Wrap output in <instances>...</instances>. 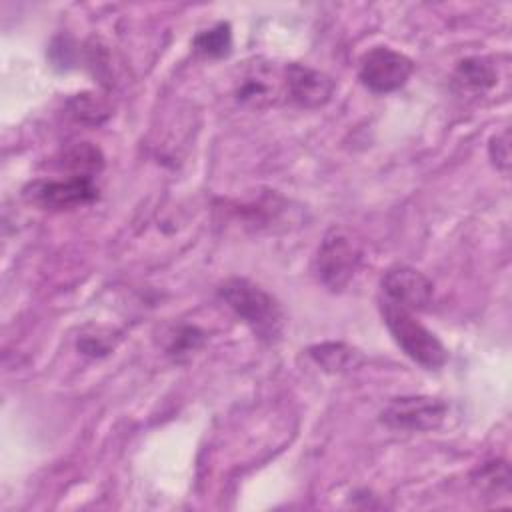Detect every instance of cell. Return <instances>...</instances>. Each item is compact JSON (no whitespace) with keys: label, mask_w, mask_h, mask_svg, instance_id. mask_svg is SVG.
<instances>
[{"label":"cell","mask_w":512,"mask_h":512,"mask_svg":"<svg viewBox=\"0 0 512 512\" xmlns=\"http://www.w3.org/2000/svg\"><path fill=\"white\" fill-rule=\"evenodd\" d=\"M380 286L384 298L400 304L410 312L426 310L434 296L432 280L426 278L416 268L404 264L388 268L380 280Z\"/></svg>","instance_id":"obj_7"},{"label":"cell","mask_w":512,"mask_h":512,"mask_svg":"<svg viewBox=\"0 0 512 512\" xmlns=\"http://www.w3.org/2000/svg\"><path fill=\"white\" fill-rule=\"evenodd\" d=\"M70 110H72V114L78 118V120H82V122H92V124H98V122H102L104 118H106V110H104V106L98 102V100H94L92 96H88V94H78L72 102H70Z\"/></svg>","instance_id":"obj_13"},{"label":"cell","mask_w":512,"mask_h":512,"mask_svg":"<svg viewBox=\"0 0 512 512\" xmlns=\"http://www.w3.org/2000/svg\"><path fill=\"white\" fill-rule=\"evenodd\" d=\"M358 264L360 252L352 238L340 228L328 230L316 256V270L322 284L330 290H342L352 280Z\"/></svg>","instance_id":"obj_3"},{"label":"cell","mask_w":512,"mask_h":512,"mask_svg":"<svg viewBox=\"0 0 512 512\" xmlns=\"http://www.w3.org/2000/svg\"><path fill=\"white\" fill-rule=\"evenodd\" d=\"M26 200L48 210H70L98 198L92 178L68 176L64 180H36L24 188Z\"/></svg>","instance_id":"obj_6"},{"label":"cell","mask_w":512,"mask_h":512,"mask_svg":"<svg viewBox=\"0 0 512 512\" xmlns=\"http://www.w3.org/2000/svg\"><path fill=\"white\" fill-rule=\"evenodd\" d=\"M308 354L326 372H342L356 366L362 360L354 348L342 342H324V344L312 346Z\"/></svg>","instance_id":"obj_9"},{"label":"cell","mask_w":512,"mask_h":512,"mask_svg":"<svg viewBox=\"0 0 512 512\" xmlns=\"http://www.w3.org/2000/svg\"><path fill=\"white\" fill-rule=\"evenodd\" d=\"M380 312L394 342L402 352L426 370H436L446 364L448 350L426 326H422L414 314L400 304L380 298Z\"/></svg>","instance_id":"obj_2"},{"label":"cell","mask_w":512,"mask_h":512,"mask_svg":"<svg viewBox=\"0 0 512 512\" xmlns=\"http://www.w3.org/2000/svg\"><path fill=\"white\" fill-rule=\"evenodd\" d=\"M104 158L102 152L90 142L74 144L62 160V166L70 172V176H86L92 178L96 172L102 170Z\"/></svg>","instance_id":"obj_10"},{"label":"cell","mask_w":512,"mask_h":512,"mask_svg":"<svg viewBox=\"0 0 512 512\" xmlns=\"http://www.w3.org/2000/svg\"><path fill=\"white\" fill-rule=\"evenodd\" d=\"M456 82L474 92H486L496 82V72L486 58H466L456 68Z\"/></svg>","instance_id":"obj_11"},{"label":"cell","mask_w":512,"mask_h":512,"mask_svg":"<svg viewBox=\"0 0 512 512\" xmlns=\"http://www.w3.org/2000/svg\"><path fill=\"white\" fill-rule=\"evenodd\" d=\"M286 96L302 108H320L334 94V80L320 70L304 64H286L284 68Z\"/></svg>","instance_id":"obj_8"},{"label":"cell","mask_w":512,"mask_h":512,"mask_svg":"<svg viewBox=\"0 0 512 512\" xmlns=\"http://www.w3.org/2000/svg\"><path fill=\"white\" fill-rule=\"evenodd\" d=\"M508 136H510L508 130H502L500 134H494L488 144L490 160L502 172H508V168H510V138Z\"/></svg>","instance_id":"obj_15"},{"label":"cell","mask_w":512,"mask_h":512,"mask_svg":"<svg viewBox=\"0 0 512 512\" xmlns=\"http://www.w3.org/2000/svg\"><path fill=\"white\" fill-rule=\"evenodd\" d=\"M508 464L506 462H488L486 466L480 468L478 472V480H474L476 484H480L482 488H488V490H496L498 484L502 488L508 486Z\"/></svg>","instance_id":"obj_14"},{"label":"cell","mask_w":512,"mask_h":512,"mask_svg":"<svg viewBox=\"0 0 512 512\" xmlns=\"http://www.w3.org/2000/svg\"><path fill=\"white\" fill-rule=\"evenodd\" d=\"M448 412V404L434 396H400L386 404L380 420L394 430L426 432L438 428Z\"/></svg>","instance_id":"obj_5"},{"label":"cell","mask_w":512,"mask_h":512,"mask_svg":"<svg viewBox=\"0 0 512 512\" xmlns=\"http://www.w3.org/2000/svg\"><path fill=\"white\" fill-rule=\"evenodd\" d=\"M218 292L220 298L254 330L258 338L272 342L280 336L284 316L278 302L264 288L246 278H228Z\"/></svg>","instance_id":"obj_1"},{"label":"cell","mask_w":512,"mask_h":512,"mask_svg":"<svg viewBox=\"0 0 512 512\" xmlns=\"http://www.w3.org/2000/svg\"><path fill=\"white\" fill-rule=\"evenodd\" d=\"M230 46H232V32H230V24L226 22H218L216 26L200 32L194 38V48L212 58L226 56L230 52Z\"/></svg>","instance_id":"obj_12"},{"label":"cell","mask_w":512,"mask_h":512,"mask_svg":"<svg viewBox=\"0 0 512 512\" xmlns=\"http://www.w3.org/2000/svg\"><path fill=\"white\" fill-rule=\"evenodd\" d=\"M414 70V62L388 46H374L360 58L358 76L362 84L376 94H388L402 88Z\"/></svg>","instance_id":"obj_4"}]
</instances>
